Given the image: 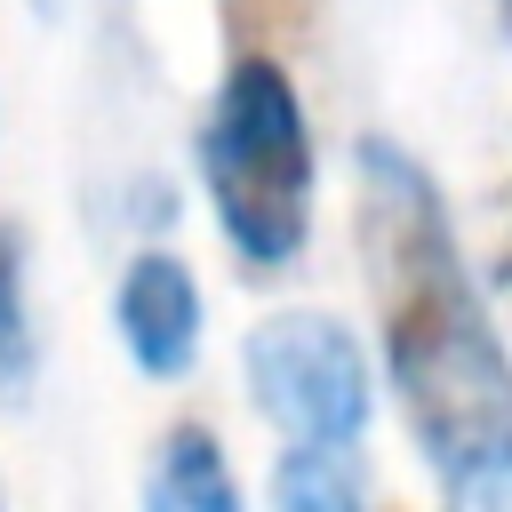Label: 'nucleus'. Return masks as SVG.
<instances>
[{
  "label": "nucleus",
  "mask_w": 512,
  "mask_h": 512,
  "mask_svg": "<svg viewBox=\"0 0 512 512\" xmlns=\"http://www.w3.org/2000/svg\"><path fill=\"white\" fill-rule=\"evenodd\" d=\"M200 176L240 264L280 272L312 232V128L280 56H240L200 120Z\"/></svg>",
  "instance_id": "f03ea898"
},
{
  "label": "nucleus",
  "mask_w": 512,
  "mask_h": 512,
  "mask_svg": "<svg viewBox=\"0 0 512 512\" xmlns=\"http://www.w3.org/2000/svg\"><path fill=\"white\" fill-rule=\"evenodd\" d=\"M496 288L512 296V208H504V240H496Z\"/></svg>",
  "instance_id": "6e6552de"
},
{
  "label": "nucleus",
  "mask_w": 512,
  "mask_h": 512,
  "mask_svg": "<svg viewBox=\"0 0 512 512\" xmlns=\"http://www.w3.org/2000/svg\"><path fill=\"white\" fill-rule=\"evenodd\" d=\"M112 312H120V336H128L144 376H184L192 368V352H200V288H192V272L176 256H160V248L136 256L120 272Z\"/></svg>",
  "instance_id": "20e7f679"
},
{
  "label": "nucleus",
  "mask_w": 512,
  "mask_h": 512,
  "mask_svg": "<svg viewBox=\"0 0 512 512\" xmlns=\"http://www.w3.org/2000/svg\"><path fill=\"white\" fill-rule=\"evenodd\" d=\"M144 512H240L232 464L208 424H168L144 472Z\"/></svg>",
  "instance_id": "39448f33"
},
{
  "label": "nucleus",
  "mask_w": 512,
  "mask_h": 512,
  "mask_svg": "<svg viewBox=\"0 0 512 512\" xmlns=\"http://www.w3.org/2000/svg\"><path fill=\"white\" fill-rule=\"evenodd\" d=\"M504 32H512V0H504Z\"/></svg>",
  "instance_id": "1a4fd4ad"
},
{
  "label": "nucleus",
  "mask_w": 512,
  "mask_h": 512,
  "mask_svg": "<svg viewBox=\"0 0 512 512\" xmlns=\"http://www.w3.org/2000/svg\"><path fill=\"white\" fill-rule=\"evenodd\" d=\"M248 392L288 448H352L368 424V360L328 312H272L248 336Z\"/></svg>",
  "instance_id": "7ed1b4c3"
},
{
  "label": "nucleus",
  "mask_w": 512,
  "mask_h": 512,
  "mask_svg": "<svg viewBox=\"0 0 512 512\" xmlns=\"http://www.w3.org/2000/svg\"><path fill=\"white\" fill-rule=\"evenodd\" d=\"M32 384V320H24V248L16 224H0V400H24Z\"/></svg>",
  "instance_id": "0eeeda50"
},
{
  "label": "nucleus",
  "mask_w": 512,
  "mask_h": 512,
  "mask_svg": "<svg viewBox=\"0 0 512 512\" xmlns=\"http://www.w3.org/2000/svg\"><path fill=\"white\" fill-rule=\"evenodd\" d=\"M360 264L384 320V368L400 416L456 496V512H512V360L504 336L464 280L448 208L432 176L368 136L360 144Z\"/></svg>",
  "instance_id": "f257e3e1"
},
{
  "label": "nucleus",
  "mask_w": 512,
  "mask_h": 512,
  "mask_svg": "<svg viewBox=\"0 0 512 512\" xmlns=\"http://www.w3.org/2000/svg\"><path fill=\"white\" fill-rule=\"evenodd\" d=\"M272 512H368L352 448H288L272 472Z\"/></svg>",
  "instance_id": "423d86ee"
}]
</instances>
